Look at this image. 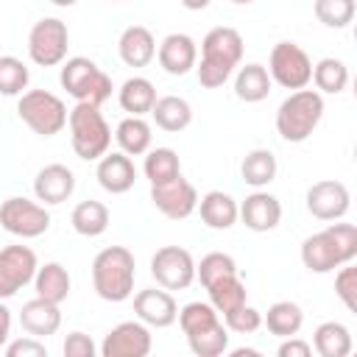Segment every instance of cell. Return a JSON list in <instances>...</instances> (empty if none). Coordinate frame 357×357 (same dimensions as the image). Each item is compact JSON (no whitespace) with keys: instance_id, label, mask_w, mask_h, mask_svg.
I'll return each mask as SVG.
<instances>
[{"instance_id":"41","label":"cell","mask_w":357,"mask_h":357,"mask_svg":"<svg viewBox=\"0 0 357 357\" xmlns=\"http://www.w3.org/2000/svg\"><path fill=\"white\" fill-rule=\"evenodd\" d=\"M223 324H226L229 332L251 335V332H257V329L262 326V312H259L257 307H251V304H243V307L226 312V315H223Z\"/></svg>"},{"instance_id":"15","label":"cell","mask_w":357,"mask_h":357,"mask_svg":"<svg viewBox=\"0 0 357 357\" xmlns=\"http://www.w3.org/2000/svg\"><path fill=\"white\" fill-rule=\"evenodd\" d=\"M134 312L142 324L148 326H156V329H165V326H173L176 318H178V304L176 298L162 287H148V290H139L134 296Z\"/></svg>"},{"instance_id":"50","label":"cell","mask_w":357,"mask_h":357,"mask_svg":"<svg viewBox=\"0 0 357 357\" xmlns=\"http://www.w3.org/2000/svg\"><path fill=\"white\" fill-rule=\"evenodd\" d=\"M53 6H59V8H70V6H75L78 0H50Z\"/></svg>"},{"instance_id":"35","label":"cell","mask_w":357,"mask_h":357,"mask_svg":"<svg viewBox=\"0 0 357 357\" xmlns=\"http://www.w3.org/2000/svg\"><path fill=\"white\" fill-rule=\"evenodd\" d=\"M142 170L151 184H165V181L181 176V159L173 148H153V151H145Z\"/></svg>"},{"instance_id":"11","label":"cell","mask_w":357,"mask_h":357,"mask_svg":"<svg viewBox=\"0 0 357 357\" xmlns=\"http://www.w3.org/2000/svg\"><path fill=\"white\" fill-rule=\"evenodd\" d=\"M36 254L28 245H6L0 248V298H11L17 296L28 282H33L36 276Z\"/></svg>"},{"instance_id":"38","label":"cell","mask_w":357,"mask_h":357,"mask_svg":"<svg viewBox=\"0 0 357 357\" xmlns=\"http://www.w3.org/2000/svg\"><path fill=\"white\" fill-rule=\"evenodd\" d=\"M231 273H237V262L223 251H212V254L201 257V262L195 265V279L204 287H209L212 282H218L223 276H231Z\"/></svg>"},{"instance_id":"5","label":"cell","mask_w":357,"mask_h":357,"mask_svg":"<svg viewBox=\"0 0 357 357\" xmlns=\"http://www.w3.org/2000/svg\"><path fill=\"white\" fill-rule=\"evenodd\" d=\"M59 81L67 89V95L75 98V103L100 106L112 95V78L92 59H86V56L67 59L64 67H61V73H59Z\"/></svg>"},{"instance_id":"21","label":"cell","mask_w":357,"mask_h":357,"mask_svg":"<svg viewBox=\"0 0 357 357\" xmlns=\"http://www.w3.org/2000/svg\"><path fill=\"white\" fill-rule=\"evenodd\" d=\"M117 53L128 67H148L156 56V39L145 25H128L117 39Z\"/></svg>"},{"instance_id":"13","label":"cell","mask_w":357,"mask_h":357,"mask_svg":"<svg viewBox=\"0 0 357 357\" xmlns=\"http://www.w3.org/2000/svg\"><path fill=\"white\" fill-rule=\"evenodd\" d=\"M153 346L151 329L142 321H123L114 329H109V335L100 343V354L103 357H148Z\"/></svg>"},{"instance_id":"23","label":"cell","mask_w":357,"mask_h":357,"mask_svg":"<svg viewBox=\"0 0 357 357\" xmlns=\"http://www.w3.org/2000/svg\"><path fill=\"white\" fill-rule=\"evenodd\" d=\"M195 209L201 212V220H204L209 229H218V231L231 229V226L237 223V218H240L237 201H234L229 192H223V190H209L206 195H201Z\"/></svg>"},{"instance_id":"14","label":"cell","mask_w":357,"mask_h":357,"mask_svg":"<svg viewBox=\"0 0 357 357\" xmlns=\"http://www.w3.org/2000/svg\"><path fill=\"white\" fill-rule=\"evenodd\" d=\"M351 195L343 181L324 178L307 190V212L318 220H340L349 212Z\"/></svg>"},{"instance_id":"52","label":"cell","mask_w":357,"mask_h":357,"mask_svg":"<svg viewBox=\"0 0 357 357\" xmlns=\"http://www.w3.org/2000/svg\"><path fill=\"white\" fill-rule=\"evenodd\" d=\"M112 3H117V0H112Z\"/></svg>"},{"instance_id":"31","label":"cell","mask_w":357,"mask_h":357,"mask_svg":"<svg viewBox=\"0 0 357 357\" xmlns=\"http://www.w3.org/2000/svg\"><path fill=\"white\" fill-rule=\"evenodd\" d=\"M204 290L209 293V304L218 310V315H226V312L243 307V304H245V296H248V290H245V284H243V279H240L237 273L223 276V279L212 282V284L204 287Z\"/></svg>"},{"instance_id":"17","label":"cell","mask_w":357,"mask_h":357,"mask_svg":"<svg viewBox=\"0 0 357 357\" xmlns=\"http://www.w3.org/2000/svg\"><path fill=\"white\" fill-rule=\"evenodd\" d=\"M159 67L170 75H187L198 61V45L187 33H167L156 47Z\"/></svg>"},{"instance_id":"1","label":"cell","mask_w":357,"mask_h":357,"mask_svg":"<svg viewBox=\"0 0 357 357\" xmlns=\"http://www.w3.org/2000/svg\"><path fill=\"white\" fill-rule=\"evenodd\" d=\"M243 36L237 28L218 25L201 39V61H195L198 84L206 89H218L229 81L234 67L243 61Z\"/></svg>"},{"instance_id":"4","label":"cell","mask_w":357,"mask_h":357,"mask_svg":"<svg viewBox=\"0 0 357 357\" xmlns=\"http://www.w3.org/2000/svg\"><path fill=\"white\" fill-rule=\"evenodd\" d=\"M67 126H70V145L78 159H100L109 145H112V128L106 117L100 114V106L92 103H75L67 112Z\"/></svg>"},{"instance_id":"36","label":"cell","mask_w":357,"mask_h":357,"mask_svg":"<svg viewBox=\"0 0 357 357\" xmlns=\"http://www.w3.org/2000/svg\"><path fill=\"white\" fill-rule=\"evenodd\" d=\"M318 92H326V95H340L349 84V67L340 61V59H321L318 64H312V78H310Z\"/></svg>"},{"instance_id":"8","label":"cell","mask_w":357,"mask_h":357,"mask_svg":"<svg viewBox=\"0 0 357 357\" xmlns=\"http://www.w3.org/2000/svg\"><path fill=\"white\" fill-rule=\"evenodd\" d=\"M70 47V31L59 17H45L33 22L28 33V56L39 67H56L67 59Z\"/></svg>"},{"instance_id":"2","label":"cell","mask_w":357,"mask_h":357,"mask_svg":"<svg viewBox=\"0 0 357 357\" xmlns=\"http://www.w3.org/2000/svg\"><path fill=\"white\" fill-rule=\"evenodd\" d=\"M137 279L134 254L126 245H109L95 254L92 259V287L103 301L120 304L131 298Z\"/></svg>"},{"instance_id":"46","label":"cell","mask_w":357,"mask_h":357,"mask_svg":"<svg viewBox=\"0 0 357 357\" xmlns=\"http://www.w3.org/2000/svg\"><path fill=\"white\" fill-rule=\"evenodd\" d=\"M279 357H310L312 354V346L307 340H298L296 335L293 337H282V346L276 349Z\"/></svg>"},{"instance_id":"26","label":"cell","mask_w":357,"mask_h":357,"mask_svg":"<svg viewBox=\"0 0 357 357\" xmlns=\"http://www.w3.org/2000/svg\"><path fill=\"white\" fill-rule=\"evenodd\" d=\"M276 170H279L276 156H273V151H268V148H254V151H248V153L243 156V162H240V176H243V181H245L248 187H254V190L268 187V184L276 178Z\"/></svg>"},{"instance_id":"42","label":"cell","mask_w":357,"mask_h":357,"mask_svg":"<svg viewBox=\"0 0 357 357\" xmlns=\"http://www.w3.org/2000/svg\"><path fill=\"white\" fill-rule=\"evenodd\" d=\"M335 296L343 301L349 312H357V268L351 262H343L335 276Z\"/></svg>"},{"instance_id":"27","label":"cell","mask_w":357,"mask_h":357,"mask_svg":"<svg viewBox=\"0 0 357 357\" xmlns=\"http://www.w3.org/2000/svg\"><path fill=\"white\" fill-rule=\"evenodd\" d=\"M33 287H36L39 298L61 304L70 296V273H67V268L61 262H45V265L36 268Z\"/></svg>"},{"instance_id":"43","label":"cell","mask_w":357,"mask_h":357,"mask_svg":"<svg viewBox=\"0 0 357 357\" xmlns=\"http://www.w3.org/2000/svg\"><path fill=\"white\" fill-rule=\"evenodd\" d=\"M326 231H329L335 248L340 251L343 262H351L357 257V229L351 223H329Z\"/></svg>"},{"instance_id":"49","label":"cell","mask_w":357,"mask_h":357,"mask_svg":"<svg viewBox=\"0 0 357 357\" xmlns=\"http://www.w3.org/2000/svg\"><path fill=\"white\" fill-rule=\"evenodd\" d=\"M257 354H259L257 349H234L231 351V357H257Z\"/></svg>"},{"instance_id":"12","label":"cell","mask_w":357,"mask_h":357,"mask_svg":"<svg viewBox=\"0 0 357 357\" xmlns=\"http://www.w3.org/2000/svg\"><path fill=\"white\" fill-rule=\"evenodd\" d=\"M151 201L165 218L184 220L198 206V190L184 176H176L165 184H151Z\"/></svg>"},{"instance_id":"45","label":"cell","mask_w":357,"mask_h":357,"mask_svg":"<svg viewBox=\"0 0 357 357\" xmlns=\"http://www.w3.org/2000/svg\"><path fill=\"white\" fill-rule=\"evenodd\" d=\"M61 351H64V357H95L98 349H95V343H92L89 335L70 332L67 340H64V346H61Z\"/></svg>"},{"instance_id":"28","label":"cell","mask_w":357,"mask_h":357,"mask_svg":"<svg viewBox=\"0 0 357 357\" xmlns=\"http://www.w3.org/2000/svg\"><path fill=\"white\" fill-rule=\"evenodd\" d=\"M271 75H268V67L262 64H245L237 70V78H234V95L245 103H259L271 95Z\"/></svg>"},{"instance_id":"25","label":"cell","mask_w":357,"mask_h":357,"mask_svg":"<svg viewBox=\"0 0 357 357\" xmlns=\"http://www.w3.org/2000/svg\"><path fill=\"white\" fill-rule=\"evenodd\" d=\"M117 100H120V109L134 114V117H142V114H151L153 103H156V86L142 78V75H134L128 81H123L120 92H117Z\"/></svg>"},{"instance_id":"3","label":"cell","mask_w":357,"mask_h":357,"mask_svg":"<svg viewBox=\"0 0 357 357\" xmlns=\"http://www.w3.org/2000/svg\"><path fill=\"white\" fill-rule=\"evenodd\" d=\"M324 117V98L318 89H293L276 109V131L284 142H304Z\"/></svg>"},{"instance_id":"16","label":"cell","mask_w":357,"mask_h":357,"mask_svg":"<svg viewBox=\"0 0 357 357\" xmlns=\"http://www.w3.org/2000/svg\"><path fill=\"white\" fill-rule=\"evenodd\" d=\"M95 178H98V184H100L106 192L123 195V192H128V190L134 187V181H137V167H134V162H131L128 153H123V151H112V153H109V151H106V153L98 159Z\"/></svg>"},{"instance_id":"33","label":"cell","mask_w":357,"mask_h":357,"mask_svg":"<svg viewBox=\"0 0 357 357\" xmlns=\"http://www.w3.org/2000/svg\"><path fill=\"white\" fill-rule=\"evenodd\" d=\"M151 137H153L151 134V126L142 117H134V114H128L126 120H120V126L114 131V139H117L120 151L128 153V156L145 153L151 148Z\"/></svg>"},{"instance_id":"6","label":"cell","mask_w":357,"mask_h":357,"mask_svg":"<svg viewBox=\"0 0 357 357\" xmlns=\"http://www.w3.org/2000/svg\"><path fill=\"white\" fill-rule=\"evenodd\" d=\"M20 120L39 137H56L67 126V106L47 89H28L17 100Z\"/></svg>"},{"instance_id":"22","label":"cell","mask_w":357,"mask_h":357,"mask_svg":"<svg viewBox=\"0 0 357 357\" xmlns=\"http://www.w3.org/2000/svg\"><path fill=\"white\" fill-rule=\"evenodd\" d=\"M301 262H304V268H307L310 273H329V271H335V268L343 265V257H340V251L335 248L329 231L324 229V231L310 234V237L301 243Z\"/></svg>"},{"instance_id":"47","label":"cell","mask_w":357,"mask_h":357,"mask_svg":"<svg viewBox=\"0 0 357 357\" xmlns=\"http://www.w3.org/2000/svg\"><path fill=\"white\" fill-rule=\"evenodd\" d=\"M8 335H11V310L0 298V349L8 343Z\"/></svg>"},{"instance_id":"32","label":"cell","mask_w":357,"mask_h":357,"mask_svg":"<svg viewBox=\"0 0 357 357\" xmlns=\"http://www.w3.org/2000/svg\"><path fill=\"white\" fill-rule=\"evenodd\" d=\"M70 223H73V229L81 237H100L109 229V209H106V204L92 201V198L89 201H81L73 209Z\"/></svg>"},{"instance_id":"20","label":"cell","mask_w":357,"mask_h":357,"mask_svg":"<svg viewBox=\"0 0 357 357\" xmlns=\"http://www.w3.org/2000/svg\"><path fill=\"white\" fill-rule=\"evenodd\" d=\"M20 326L28 335H33V337L42 340V337L59 332V326H61V310H59V304L45 301V298L36 296V298H31V301L22 304V310H20Z\"/></svg>"},{"instance_id":"29","label":"cell","mask_w":357,"mask_h":357,"mask_svg":"<svg viewBox=\"0 0 357 357\" xmlns=\"http://www.w3.org/2000/svg\"><path fill=\"white\" fill-rule=\"evenodd\" d=\"M312 349L321 357H346L351 351V332L340 321H324L312 332Z\"/></svg>"},{"instance_id":"30","label":"cell","mask_w":357,"mask_h":357,"mask_svg":"<svg viewBox=\"0 0 357 357\" xmlns=\"http://www.w3.org/2000/svg\"><path fill=\"white\" fill-rule=\"evenodd\" d=\"M262 324L276 337H293V335H298V329L304 324V312L296 301H276L262 315Z\"/></svg>"},{"instance_id":"10","label":"cell","mask_w":357,"mask_h":357,"mask_svg":"<svg viewBox=\"0 0 357 357\" xmlns=\"http://www.w3.org/2000/svg\"><path fill=\"white\" fill-rule=\"evenodd\" d=\"M151 276L165 290H187L195 282V259L181 245H162L151 257Z\"/></svg>"},{"instance_id":"51","label":"cell","mask_w":357,"mask_h":357,"mask_svg":"<svg viewBox=\"0 0 357 357\" xmlns=\"http://www.w3.org/2000/svg\"><path fill=\"white\" fill-rule=\"evenodd\" d=\"M231 3H237V6H248V3H254V0H231Z\"/></svg>"},{"instance_id":"9","label":"cell","mask_w":357,"mask_h":357,"mask_svg":"<svg viewBox=\"0 0 357 357\" xmlns=\"http://www.w3.org/2000/svg\"><path fill=\"white\" fill-rule=\"evenodd\" d=\"M0 226L14 237L33 240L50 229V212L45 209V204L14 195V198H6L0 206Z\"/></svg>"},{"instance_id":"24","label":"cell","mask_w":357,"mask_h":357,"mask_svg":"<svg viewBox=\"0 0 357 357\" xmlns=\"http://www.w3.org/2000/svg\"><path fill=\"white\" fill-rule=\"evenodd\" d=\"M156 126L167 134H178L184 131L190 123H192V106L178 98V95H165V98H156L153 109H151Z\"/></svg>"},{"instance_id":"18","label":"cell","mask_w":357,"mask_h":357,"mask_svg":"<svg viewBox=\"0 0 357 357\" xmlns=\"http://www.w3.org/2000/svg\"><path fill=\"white\" fill-rule=\"evenodd\" d=\"M237 206H240V218L237 220H243L245 229H251V231H271L282 220L279 198L271 195V192H262V190L245 195V201L237 204Z\"/></svg>"},{"instance_id":"7","label":"cell","mask_w":357,"mask_h":357,"mask_svg":"<svg viewBox=\"0 0 357 357\" xmlns=\"http://www.w3.org/2000/svg\"><path fill=\"white\" fill-rule=\"evenodd\" d=\"M268 75L284 89H304L312 78V59L296 42H276L268 59Z\"/></svg>"},{"instance_id":"40","label":"cell","mask_w":357,"mask_h":357,"mask_svg":"<svg viewBox=\"0 0 357 357\" xmlns=\"http://www.w3.org/2000/svg\"><path fill=\"white\" fill-rule=\"evenodd\" d=\"M176 321H178V326H181L184 335H192V332H198V329H204V326L220 321V315H218V310H215L212 304L190 301V304H184V307L178 310V318H176Z\"/></svg>"},{"instance_id":"39","label":"cell","mask_w":357,"mask_h":357,"mask_svg":"<svg viewBox=\"0 0 357 357\" xmlns=\"http://www.w3.org/2000/svg\"><path fill=\"white\" fill-rule=\"evenodd\" d=\"M28 81H31V73L17 56H0V95H8V98L22 95Z\"/></svg>"},{"instance_id":"19","label":"cell","mask_w":357,"mask_h":357,"mask_svg":"<svg viewBox=\"0 0 357 357\" xmlns=\"http://www.w3.org/2000/svg\"><path fill=\"white\" fill-rule=\"evenodd\" d=\"M75 190V176L67 165H45L33 178V195L42 204H64Z\"/></svg>"},{"instance_id":"48","label":"cell","mask_w":357,"mask_h":357,"mask_svg":"<svg viewBox=\"0 0 357 357\" xmlns=\"http://www.w3.org/2000/svg\"><path fill=\"white\" fill-rule=\"evenodd\" d=\"M209 3H212V0H181V6H184L187 11H204Z\"/></svg>"},{"instance_id":"44","label":"cell","mask_w":357,"mask_h":357,"mask_svg":"<svg viewBox=\"0 0 357 357\" xmlns=\"http://www.w3.org/2000/svg\"><path fill=\"white\" fill-rule=\"evenodd\" d=\"M3 349H6L8 357H47V346L39 337H33V335L20 337V340H11Z\"/></svg>"},{"instance_id":"37","label":"cell","mask_w":357,"mask_h":357,"mask_svg":"<svg viewBox=\"0 0 357 357\" xmlns=\"http://www.w3.org/2000/svg\"><path fill=\"white\" fill-rule=\"evenodd\" d=\"M312 11H315L318 22H324L326 28L340 31L354 20L357 6H354V0H315Z\"/></svg>"},{"instance_id":"34","label":"cell","mask_w":357,"mask_h":357,"mask_svg":"<svg viewBox=\"0 0 357 357\" xmlns=\"http://www.w3.org/2000/svg\"><path fill=\"white\" fill-rule=\"evenodd\" d=\"M187 343L195 357H220L229 349V329L223 321H215V324L187 335Z\"/></svg>"}]
</instances>
